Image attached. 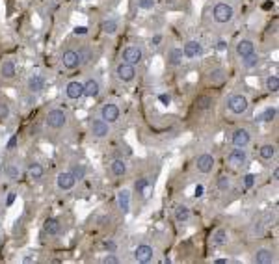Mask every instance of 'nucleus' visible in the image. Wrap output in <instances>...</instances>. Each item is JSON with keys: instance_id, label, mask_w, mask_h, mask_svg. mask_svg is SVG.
I'll return each mask as SVG.
<instances>
[{"instance_id": "nucleus-1", "label": "nucleus", "mask_w": 279, "mask_h": 264, "mask_svg": "<svg viewBox=\"0 0 279 264\" xmlns=\"http://www.w3.org/2000/svg\"><path fill=\"white\" fill-rule=\"evenodd\" d=\"M212 21L220 26L233 23L235 21V6L229 2H218L212 8Z\"/></svg>"}, {"instance_id": "nucleus-2", "label": "nucleus", "mask_w": 279, "mask_h": 264, "mask_svg": "<svg viewBox=\"0 0 279 264\" xmlns=\"http://www.w3.org/2000/svg\"><path fill=\"white\" fill-rule=\"evenodd\" d=\"M45 125L52 128V130H62V128H65L69 125V114L65 110H62V108H54V110L47 114Z\"/></svg>"}, {"instance_id": "nucleus-3", "label": "nucleus", "mask_w": 279, "mask_h": 264, "mask_svg": "<svg viewBox=\"0 0 279 264\" xmlns=\"http://www.w3.org/2000/svg\"><path fill=\"white\" fill-rule=\"evenodd\" d=\"M227 110L233 116H246L249 112V101L242 93H233L227 99Z\"/></svg>"}, {"instance_id": "nucleus-4", "label": "nucleus", "mask_w": 279, "mask_h": 264, "mask_svg": "<svg viewBox=\"0 0 279 264\" xmlns=\"http://www.w3.org/2000/svg\"><path fill=\"white\" fill-rule=\"evenodd\" d=\"M144 56H145L144 47L138 45V43H130V45L125 47V51L121 52V61L130 63V65H138V63L144 61Z\"/></svg>"}, {"instance_id": "nucleus-5", "label": "nucleus", "mask_w": 279, "mask_h": 264, "mask_svg": "<svg viewBox=\"0 0 279 264\" xmlns=\"http://www.w3.org/2000/svg\"><path fill=\"white\" fill-rule=\"evenodd\" d=\"M248 162H249V154L246 151V147H235V149L227 154V164L233 170L246 168Z\"/></svg>"}, {"instance_id": "nucleus-6", "label": "nucleus", "mask_w": 279, "mask_h": 264, "mask_svg": "<svg viewBox=\"0 0 279 264\" xmlns=\"http://www.w3.org/2000/svg\"><path fill=\"white\" fill-rule=\"evenodd\" d=\"M99 117L102 121H106L108 125H112V123L119 121V117H121V108L116 102H104L101 106V112H99Z\"/></svg>"}, {"instance_id": "nucleus-7", "label": "nucleus", "mask_w": 279, "mask_h": 264, "mask_svg": "<svg viewBox=\"0 0 279 264\" xmlns=\"http://www.w3.org/2000/svg\"><path fill=\"white\" fill-rule=\"evenodd\" d=\"M183 56L188 58V60H195V58H201L205 54V47L201 41H197V39H188V41L183 45Z\"/></svg>"}, {"instance_id": "nucleus-8", "label": "nucleus", "mask_w": 279, "mask_h": 264, "mask_svg": "<svg viewBox=\"0 0 279 264\" xmlns=\"http://www.w3.org/2000/svg\"><path fill=\"white\" fill-rule=\"evenodd\" d=\"M90 134L95 140H104L110 136V125L106 121H102L101 117H95L90 121Z\"/></svg>"}, {"instance_id": "nucleus-9", "label": "nucleus", "mask_w": 279, "mask_h": 264, "mask_svg": "<svg viewBox=\"0 0 279 264\" xmlns=\"http://www.w3.org/2000/svg\"><path fill=\"white\" fill-rule=\"evenodd\" d=\"M116 78L119 82H123V84H132L136 78V67L130 65V63L121 61V63L116 65Z\"/></svg>"}, {"instance_id": "nucleus-10", "label": "nucleus", "mask_w": 279, "mask_h": 264, "mask_svg": "<svg viewBox=\"0 0 279 264\" xmlns=\"http://www.w3.org/2000/svg\"><path fill=\"white\" fill-rule=\"evenodd\" d=\"M251 140H253V134H251V130L246 127H238L233 130V134H231V144L235 145V147H248V145L251 144Z\"/></svg>"}, {"instance_id": "nucleus-11", "label": "nucleus", "mask_w": 279, "mask_h": 264, "mask_svg": "<svg viewBox=\"0 0 279 264\" xmlns=\"http://www.w3.org/2000/svg\"><path fill=\"white\" fill-rule=\"evenodd\" d=\"M214 168H216V158L211 153H203L195 158V170L201 175H211Z\"/></svg>"}, {"instance_id": "nucleus-12", "label": "nucleus", "mask_w": 279, "mask_h": 264, "mask_svg": "<svg viewBox=\"0 0 279 264\" xmlns=\"http://www.w3.org/2000/svg\"><path fill=\"white\" fill-rule=\"evenodd\" d=\"M82 63V52H76L73 49H67V51L62 54V65L69 71H75L76 67H80Z\"/></svg>"}, {"instance_id": "nucleus-13", "label": "nucleus", "mask_w": 279, "mask_h": 264, "mask_svg": "<svg viewBox=\"0 0 279 264\" xmlns=\"http://www.w3.org/2000/svg\"><path fill=\"white\" fill-rule=\"evenodd\" d=\"M278 261V257H276V251L272 249V247H257L253 251V263L257 264H272Z\"/></svg>"}, {"instance_id": "nucleus-14", "label": "nucleus", "mask_w": 279, "mask_h": 264, "mask_svg": "<svg viewBox=\"0 0 279 264\" xmlns=\"http://www.w3.org/2000/svg\"><path fill=\"white\" fill-rule=\"evenodd\" d=\"M2 173H4L9 180H19L23 177V164L19 162L17 158L8 160V162L4 164V168H2Z\"/></svg>"}, {"instance_id": "nucleus-15", "label": "nucleus", "mask_w": 279, "mask_h": 264, "mask_svg": "<svg viewBox=\"0 0 279 264\" xmlns=\"http://www.w3.org/2000/svg\"><path fill=\"white\" fill-rule=\"evenodd\" d=\"M134 259L140 264H149L155 261V249L149 244H140L134 249Z\"/></svg>"}, {"instance_id": "nucleus-16", "label": "nucleus", "mask_w": 279, "mask_h": 264, "mask_svg": "<svg viewBox=\"0 0 279 264\" xmlns=\"http://www.w3.org/2000/svg\"><path fill=\"white\" fill-rule=\"evenodd\" d=\"M45 86H47V78L43 77V75H37V73L30 75L28 80H26V89L32 95L41 93L43 89H45Z\"/></svg>"}, {"instance_id": "nucleus-17", "label": "nucleus", "mask_w": 279, "mask_h": 264, "mask_svg": "<svg viewBox=\"0 0 279 264\" xmlns=\"http://www.w3.org/2000/svg\"><path fill=\"white\" fill-rule=\"evenodd\" d=\"M76 184L75 177L71 175V171H60L58 175H56V186H58L60 192H69V190H73Z\"/></svg>"}, {"instance_id": "nucleus-18", "label": "nucleus", "mask_w": 279, "mask_h": 264, "mask_svg": "<svg viewBox=\"0 0 279 264\" xmlns=\"http://www.w3.org/2000/svg\"><path fill=\"white\" fill-rule=\"evenodd\" d=\"M65 97L69 101H78L84 97V82L80 80H71L67 86H65Z\"/></svg>"}, {"instance_id": "nucleus-19", "label": "nucleus", "mask_w": 279, "mask_h": 264, "mask_svg": "<svg viewBox=\"0 0 279 264\" xmlns=\"http://www.w3.org/2000/svg\"><path fill=\"white\" fill-rule=\"evenodd\" d=\"M17 75V65L11 58H4L0 61V80H13Z\"/></svg>"}, {"instance_id": "nucleus-20", "label": "nucleus", "mask_w": 279, "mask_h": 264, "mask_svg": "<svg viewBox=\"0 0 279 264\" xmlns=\"http://www.w3.org/2000/svg\"><path fill=\"white\" fill-rule=\"evenodd\" d=\"M255 41L251 39V37H242L240 41L237 43V47H235V52H237V56L242 60V58H246V56H249V54H253L255 52Z\"/></svg>"}, {"instance_id": "nucleus-21", "label": "nucleus", "mask_w": 279, "mask_h": 264, "mask_svg": "<svg viewBox=\"0 0 279 264\" xmlns=\"http://www.w3.org/2000/svg\"><path fill=\"white\" fill-rule=\"evenodd\" d=\"M101 91H102V86L99 78L90 77L84 82V97H88V99H97L101 95Z\"/></svg>"}, {"instance_id": "nucleus-22", "label": "nucleus", "mask_w": 279, "mask_h": 264, "mask_svg": "<svg viewBox=\"0 0 279 264\" xmlns=\"http://www.w3.org/2000/svg\"><path fill=\"white\" fill-rule=\"evenodd\" d=\"M108 168H110L112 175L118 177V179L125 177V175L128 173V164H127V160H123V158H114Z\"/></svg>"}, {"instance_id": "nucleus-23", "label": "nucleus", "mask_w": 279, "mask_h": 264, "mask_svg": "<svg viewBox=\"0 0 279 264\" xmlns=\"http://www.w3.org/2000/svg\"><path fill=\"white\" fill-rule=\"evenodd\" d=\"M43 231L49 236H60L62 235V222L58 218H47L45 223H43Z\"/></svg>"}, {"instance_id": "nucleus-24", "label": "nucleus", "mask_w": 279, "mask_h": 264, "mask_svg": "<svg viewBox=\"0 0 279 264\" xmlns=\"http://www.w3.org/2000/svg\"><path fill=\"white\" fill-rule=\"evenodd\" d=\"M259 156H261V160H264V162H272V160H276V158H278V145L276 144L261 145V149H259Z\"/></svg>"}, {"instance_id": "nucleus-25", "label": "nucleus", "mask_w": 279, "mask_h": 264, "mask_svg": "<svg viewBox=\"0 0 279 264\" xmlns=\"http://www.w3.org/2000/svg\"><path fill=\"white\" fill-rule=\"evenodd\" d=\"M26 173L32 180H41L45 177V168H43L41 162L37 160H32V162L26 166Z\"/></svg>"}, {"instance_id": "nucleus-26", "label": "nucleus", "mask_w": 279, "mask_h": 264, "mask_svg": "<svg viewBox=\"0 0 279 264\" xmlns=\"http://www.w3.org/2000/svg\"><path fill=\"white\" fill-rule=\"evenodd\" d=\"M118 206L123 214H128L130 210V190L128 188H121L118 192Z\"/></svg>"}, {"instance_id": "nucleus-27", "label": "nucleus", "mask_w": 279, "mask_h": 264, "mask_svg": "<svg viewBox=\"0 0 279 264\" xmlns=\"http://www.w3.org/2000/svg\"><path fill=\"white\" fill-rule=\"evenodd\" d=\"M183 51L179 49V47H171L168 51V54H166V60H168V63L171 65V67H179L181 63H183Z\"/></svg>"}, {"instance_id": "nucleus-28", "label": "nucleus", "mask_w": 279, "mask_h": 264, "mask_svg": "<svg viewBox=\"0 0 279 264\" xmlns=\"http://www.w3.org/2000/svg\"><path fill=\"white\" fill-rule=\"evenodd\" d=\"M225 80H227V71H225L223 67H216L209 73V82H211V84L220 86V84H223Z\"/></svg>"}, {"instance_id": "nucleus-29", "label": "nucleus", "mask_w": 279, "mask_h": 264, "mask_svg": "<svg viewBox=\"0 0 279 264\" xmlns=\"http://www.w3.org/2000/svg\"><path fill=\"white\" fill-rule=\"evenodd\" d=\"M101 30L106 35H116L118 34V30H119V21L118 19H114V17L104 19V21L101 23Z\"/></svg>"}, {"instance_id": "nucleus-30", "label": "nucleus", "mask_w": 279, "mask_h": 264, "mask_svg": "<svg viewBox=\"0 0 279 264\" xmlns=\"http://www.w3.org/2000/svg\"><path fill=\"white\" fill-rule=\"evenodd\" d=\"M242 67L246 69V71H253V69L259 67V63H261V56L259 54H249V56H246V58H242Z\"/></svg>"}, {"instance_id": "nucleus-31", "label": "nucleus", "mask_w": 279, "mask_h": 264, "mask_svg": "<svg viewBox=\"0 0 279 264\" xmlns=\"http://www.w3.org/2000/svg\"><path fill=\"white\" fill-rule=\"evenodd\" d=\"M69 171H71V175L75 177V180L78 182V180H84L86 179V166L84 164H80V162H73L71 164V168H69Z\"/></svg>"}, {"instance_id": "nucleus-32", "label": "nucleus", "mask_w": 279, "mask_h": 264, "mask_svg": "<svg viewBox=\"0 0 279 264\" xmlns=\"http://www.w3.org/2000/svg\"><path fill=\"white\" fill-rule=\"evenodd\" d=\"M227 238H229L227 231L223 229V227H220V229L214 231V235H212V244L221 247V246H225V244H227Z\"/></svg>"}, {"instance_id": "nucleus-33", "label": "nucleus", "mask_w": 279, "mask_h": 264, "mask_svg": "<svg viewBox=\"0 0 279 264\" xmlns=\"http://www.w3.org/2000/svg\"><path fill=\"white\" fill-rule=\"evenodd\" d=\"M175 220H177L179 223H186L188 220H190V208L186 206V205H179V206H175Z\"/></svg>"}, {"instance_id": "nucleus-34", "label": "nucleus", "mask_w": 279, "mask_h": 264, "mask_svg": "<svg viewBox=\"0 0 279 264\" xmlns=\"http://www.w3.org/2000/svg\"><path fill=\"white\" fill-rule=\"evenodd\" d=\"M216 188L220 190L221 194H227L229 190L233 188V180H231V177H227V175H220L218 180H216Z\"/></svg>"}, {"instance_id": "nucleus-35", "label": "nucleus", "mask_w": 279, "mask_h": 264, "mask_svg": "<svg viewBox=\"0 0 279 264\" xmlns=\"http://www.w3.org/2000/svg\"><path fill=\"white\" fill-rule=\"evenodd\" d=\"M264 88H266V91H268V93H278L279 91V77L278 75H270V77L266 78Z\"/></svg>"}, {"instance_id": "nucleus-36", "label": "nucleus", "mask_w": 279, "mask_h": 264, "mask_svg": "<svg viewBox=\"0 0 279 264\" xmlns=\"http://www.w3.org/2000/svg\"><path fill=\"white\" fill-rule=\"evenodd\" d=\"M11 116V106L4 99H0V121H8Z\"/></svg>"}, {"instance_id": "nucleus-37", "label": "nucleus", "mask_w": 279, "mask_h": 264, "mask_svg": "<svg viewBox=\"0 0 279 264\" xmlns=\"http://www.w3.org/2000/svg\"><path fill=\"white\" fill-rule=\"evenodd\" d=\"M276 116H278V110H276L274 106H270V108H266V110L262 112L261 121H264V123H272V121L276 119Z\"/></svg>"}, {"instance_id": "nucleus-38", "label": "nucleus", "mask_w": 279, "mask_h": 264, "mask_svg": "<svg viewBox=\"0 0 279 264\" xmlns=\"http://www.w3.org/2000/svg\"><path fill=\"white\" fill-rule=\"evenodd\" d=\"M195 106H197V110H209L212 106V99L211 97H197Z\"/></svg>"}, {"instance_id": "nucleus-39", "label": "nucleus", "mask_w": 279, "mask_h": 264, "mask_svg": "<svg viewBox=\"0 0 279 264\" xmlns=\"http://www.w3.org/2000/svg\"><path fill=\"white\" fill-rule=\"evenodd\" d=\"M242 184H244V188H253L255 184H257V175L255 173H246L244 179H242Z\"/></svg>"}, {"instance_id": "nucleus-40", "label": "nucleus", "mask_w": 279, "mask_h": 264, "mask_svg": "<svg viewBox=\"0 0 279 264\" xmlns=\"http://www.w3.org/2000/svg\"><path fill=\"white\" fill-rule=\"evenodd\" d=\"M136 4H138V8L145 9V11L155 8V0H136Z\"/></svg>"}, {"instance_id": "nucleus-41", "label": "nucleus", "mask_w": 279, "mask_h": 264, "mask_svg": "<svg viewBox=\"0 0 279 264\" xmlns=\"http://www.w3.org/2000/svg\"><path fill=\"white\" fill-rule=\"evenodd\" d=\"M264 231H266V225H264V222L253 223V235H255V236H262V235H264Z\"/></svg>"}, {"instance_id": "nucleus-42", "label": "nucleus", "mask_w": 279, "mask_h": 264, "mask_svg": "<svg viewBox=\"0 0 279 264\" xmlns=\"http://www.w3.org/2000/svg\"><path fill=\"white\" fill-rule=\"evenodd\" d=\"M102 263L104 264H119V259L114 253H108V255L102 259Z\"/></svg>"}, {"instance_id": "nucleus-43", "label": "nucleus", "mask_w": 279, "mask_h": 264, "mask_svg": "<svg viewBox=\"0 0 279 264\" xmlns=\"http://www.w3.org/2000/svg\"><path fill=\"white\" fill-rule=\"evenodd\" d=\"M15 197H17V192H9L8 197H6V203H4V208L11 206V205H13V201H15Z\"/></svg>"}, {"instance_id": "nucleus-44", "label": "nucleus", "mask_w": 279, "mask_h": 264, "mask_svg": "<svg viewBox=\"0 0 279 264\" xmlns=\"http://www.w3.org/2000/svg\"><path fill=\"white\" fill-rule=\"evenodd\" d=\"M147 184H149L147 179H140L138 182H136V192H138V194H142V192H144V188L147 186Z\"/></svg>"}, {"instance_id": "nucleus-45", "label": "nucleus", "mask_w": 279, "mask_h": 264, "mask_svg": "<svg viewBox=\"0 0 279 264\" xmlns=\"http://www.w3.org/2000/svg\"><path fill=\"white\" fill-rule=\"evenodd\" d=\"M104 249H108V251H116V242H104Z\"/></svg>"}, {"instance_id": "nucleus-46", "label": "nucleus", "mask_w": 279, "mask_h": 264, "mask_svg": "<svg viewBox=\"0 0 279 264\" xmlns=\"http://www.w3.org/2000/svg\"><path fill=\"white\" fill-rule=\"evenodd\" d=\"M15 145H17V136H11V140H9V144H8V149L11 151Z\"/></svg>"}, {"instance_id": "nucleus-47", "label": "nucleus", "mask_w": 279, "mask_h": 264, "mask_svg": "<svg viewBox=\"0 0 279 264\" xmlns=\"http://www.w3.org/2000/svg\"><path fill=\"white\" fill-rule=\"evenodd\" d=\"M216 49H218V51H225V49H227V43H225V41H220L218 45H216Z\"/></svg>"}, {"instance_id": "nucleus-48", "label": "nucleus", "mask_w": 279, "mask_h": 264, "mask_svg": "<svg viewBox=\"0 0 279 264\" xmlns=\"http://www.w3.org/2000/svg\"><path fill=\"white\" fill-rule=\"evenodd\" d=\"M272 179H274V182H278V179H279V170L276 168L274 170V173H272Z\"/></svg>"}, {"instance_id": "nucleus-49", "label": "nucleus", "mask_w": 279, "mask_h": 264, "mask_svg": "<svg viewBox=\"0 0 279 264\" xmlns=\"http://www.w3.org/2000/svg\"><path fill=\"white\" fill-rule=\"evenodd\" d=\"M75 34L76 35H84L86 34V28H75Z\"/></svg>"}, {"instance_id": "nucleus-50", "label": "nucleus", "mask_w": 279, "mask_h": 264, "mask_svg": "<svg viewBox=\"0 0 279 264\" xmlns=\"http://www.w3.org/2000/svg\"><path fill=\"white\" fill-rule=\"evenodd\" d=\"M214 263H216V264H227L229 261H227V259H216Z\"/></svg>"}, {"instance_id": "nucleus-51", "label": "nucleus", "mask_w": 279, "mask_h": 264, "mask_svg": "<svg viewBox=\"0 0 279 264\" xmlns=\"http://www.w3.org/2000/svg\"><path fill=\"white\" fill-rule=\"evenodd\" d=\"M2 216H4V208H2V206H0V218H2Z\"/></svg>"}]
</instances>
